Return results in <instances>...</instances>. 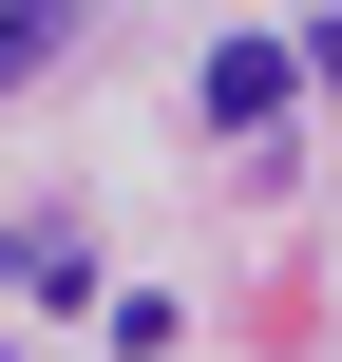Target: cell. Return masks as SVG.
<instances>
[{"instance_id":"obj_1","label":"cell","mask_w":342,"mask_h":362,"mask_svg":"<svg viewBox=\"0 0 342 362\" xmlns=\"http://www.w3.org/2000/svg\"><path fill=\"white\" fill-rule=\"evenodd\" d=\"M286 76H305V38H209V76H190V95H209V134H267V115H286Z\"/></svg>"},{"instance_id":"obj_2","label":"cell","mask_w":342,"mask_h":362,"mask_svg":"<svg viewBox=\"0 0 342 362\" xmlns=\"http://www.w3.org/2000/svg\"><path fill=\"white\" fill-rule=\"evenodd\" d=\"M57 57H76V0H19V19H0V95H38Z\"/></svg>"},{"instance_id":"obj_3","label":"cell","mask_w":342,"mask_h":362,"mask_svg":"<svg viewBox=\"0 0 342 362\" xmlns=\"http://www.w3.org/2000/svg\"><path fill=\"white\" fill-rule=\"evenodd\" d=\"M0 286H57V305H76L95 267H76V229H0Z\"/></svg>"},{"instance_id":"obj_4","label":"cell","mask_w":342,"mask_h":362,"mask_svg":"<svg viewBox=\"0 0 342 362\" xmlns=\"http://www.w3.org/2000/svg\"><path fill=\"white\" fill-rule=\"evenodd\" d=\"M305 76H324V95H342V19H324V38H305Z\"/></svg>"}]
</instances>
